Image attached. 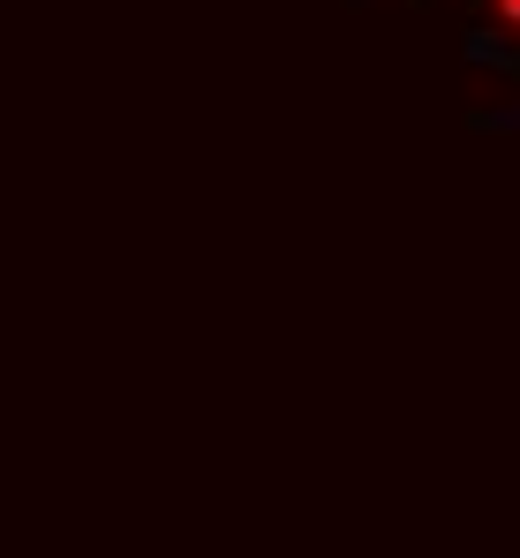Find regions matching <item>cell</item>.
<instances>
[{
    "mask_svg": "<svg viewBox=\"0 0 520 558\" xmlns=\"http://www.w3.org/2000/svg\"><path fill=\"white\" fill-rule=\"evenodd\" d=\"M483 8H491V15H498V23H506V31L520 38V0H483Z\"/></svg>",
    "mask_w": 520,
    "mask_h": 558,
    "instance_id": "cell-1",
    "label": "cell"
}]
</instances>
